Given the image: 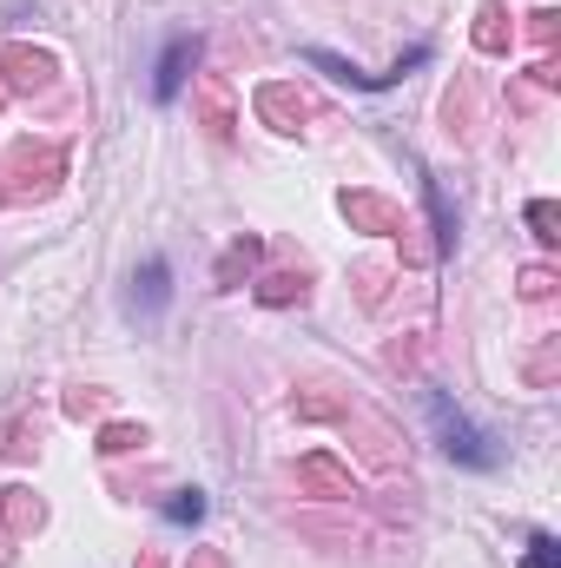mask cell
<instances>
[{
  "instance_id": "cell-1",
  "label": "cell",
  "mask_w": 561,
  "mask_h": 568,
  "mask_svg": "<svg viewBox=\"0 0 561 568\" xmlns=\"http://www.w3.org/2000/svg\"><path fill=\"white\" fill-rule=\"evenodd\" d=\"M429 417H436V436H442V449L456 456V463H469V469H496V449H489V436L469 424L442 390H429Z\"/></svg>"
},
{
  "instance_id": "cell-2",
  "label": "cell",
  "mask_w": 561,
  "mask_h": 568,
  "mask_svg": "<svg viewBox=\"0 0 561 568\" xmlns=\"http://www.w3.org/2000/svg\"><path fill=\"white\" fill-rule=\"evenodd\" d=\"M192 67H198V33H172V40H165V53H159V67H152V100H159V106H172Z\"/></svg>"
},
{
  "instance_id": "cell-3",
  "label": "cell",
  "mask_w": 561,
  "mask_h": 568,
  "mask_svg": "<svg viewBox=\"0 0 561 568\" xmlns=\"http://www.w3.org/2000/svg\"><path fill=\"white\" fill-rule=\"evenodd\" d=\"M165 297H172V265H165V258H145L140 272H133V311H140V317H159Z\"/></svg>"
},
{
  "instance_id": "cell-4",
  "label": "cell",
  "mask_w": 561,
  "mask_h": 568,
  "mask_svg": "<svg viewBox=\"0 0 561 568\" xmlns=\"http://www.w3.org/2000/svg\"><path fill=\"white\" fill-rule=\"evenodd\" d=\"M165 523H178V529H192V523H205V496H198V489H178V496L165 503Z\"/></svg>"
},
{
  "instance_id": "cell-5",
  "label": "cell",
  "mask_w": 561,
  "mask_h": 568,
  "mask_svg": "<svg viewBox=\"0 0 561 568\" xmlns=\"http://www.w3.org/2000/svg\"><path fill=\"white\" fill-rule=\"evenodd\" d=\"M522 568H561V542H555V536H529V556H522Z\"/></svg>"
}]
</instances>
